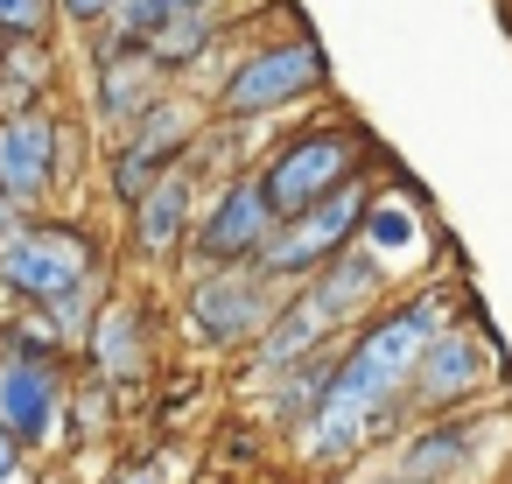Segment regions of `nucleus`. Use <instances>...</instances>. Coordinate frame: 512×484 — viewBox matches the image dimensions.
<instances>
[{
	"instance_id": "f257e3e1",
	"label": "nucleus",
	"mask_w": 512,
	"mask_h": 484,
	"mask_svg": "<svg viewBox=\"0 0 512 484\" xmlns=\"http://www.w3.org/2000/svg\"><path fill=\"white\" fill-rule=\"evenodd\" d=\"M442 330V295H428V302H407V309H393L386 323H372L365 337H358V351L323 379V400H316V456H344L351 442H365V428L393 407V393L414 379V365H421V351H428V337Z\"/></svg>"
},
{
	"instance_id": "f03ea898",
	"label": "nucleus",
	"mask_w": 512,
	"mask_h": 484,
	"mask_svg": "<svg viewBox=\"0 0 512 484\" xmlns=\"http://www.w3.org/2000/svg\"><path fill=\"white\" fill-rule=\"evenodd\" d=\"M0 281L50 309L92 281V239L71 225H15L0 232Z\"/></svg>"
},
{
	"instance_id": "7ed1b4c3",
	"label": "nucleus",
	"mask_w": 512,
	"mask_h": 484,
	"mask_svg": "<svg viewBox=\"0 0 512 484\" xmlns=\"http://www.w3.org/2000/svg\"><path fill=\"white\" fill-rule=\"evenodd\" d=\"M316 85H323V50H316L309 36H295V43H267V50H253V57H239V64L225 71V85H218V113H232V120H260V113L295 106V99L316 92Z\"/></svg>"
},
{
	"instance_id": "20e7f679",
	"label": "nucleus",
	"mask_w": 512,
	"mask_h": 484,
	"mask_svg": "<svg viewBox=\"0 0 512 484\" xmlns=\"http://www.w3.org/2000/svg\"><path fill=\"white\" fill-rule=\"evenodd\" d=\"M358 218H365V190H358V183H337V190H330L323 204H309L302 218H281V232H267V246H260L253 260H260V274H316L323 260H337V253L351 246Z\"/></svg>"
},
{
	"instance_id": "39448f33",
	"label": "nucleus",
	"mask_w": 512,
	"mask_h": 484,
	"mask_svg": "<svg viewBox=\"0 0 512 484\" xmlns=\"http://www.w3.org/2000/svg\"><path fill=\"white\" fill-rule=\"evenodd\" d=\"M351 134H337V127H316V134H302V141H288L281 155H274V169L260 176V197H267V211H274V225L281 218H302L309 204H323L344 176H351Z\"/></svg>"
},
{
	"instance_id": "423d86ee",
	"label": "nucleus",
	"mask_w": 512,
	"mask_h": 484,
	"mask_svg": "<svg viewBox=\"0 0 512 484\" xmlns=\"http://www.w3.org/2000/svg\"><path fill=\"white\" fill-rule=\"evenodd\" d=\"M57 127H50V113H36V106H22V113H8L0 120V197H15V204H36V197H50V183H57Z\"/></svg>"
},
{
	"instance_id": "0eeeda50",
	"label": "nucleus",
	"mask_w": 512,
	"mask_h": 484,
	"mask_svg": "<svg viewBox=\"0 0 512 484\" xmlns=\"http://www.w3.org/2000/svg\"><path fill=\"white\" fill-rule=\"evenodd\" d=\"M267 232H274V211H267L260 183L239 176V183L218 190L211 218L197 225V260H211V267H239V260H253V253L267 246Z\"/></svg>"
},
{
	"instance_id": "6e6552de",
	"label": "nucleus",
	"mask_w": 512,
	"mask_h": 484,
	"mask_svg": "<svg viewBox=\"0 0 512 484\" xmlns=\"http://www.w3.org/2000/svg\"><path fill=\"white\" fill-rule=\"evenodd\" d=\"M267 316H274V302H267L260 281L239 274V267H218V274H204V281L190 288V323H197L211 344H239V337L267 330Z\"/></svg>"
},
{
	"instance_id": "1a4fd4ad",
	"label": "nucleus",
	"mask_w": 512,
	"mask_h": 484,
	"mask_svg": "<svg viewBox=\"0 0 512 484\" xmlns=\"http://www.w3.org/2000/svg\"><path fill=\"white\" fill-rule=\"evenodd\" d=\"M183 141H190V120H183V106H148L141 120H134V141H127V155H120V169H113V190H120V204H134L155 176H169V162L183 155Z\"/></svg>"
},
{
	"instance_id": "9d476101",
	"label": "nucleus",
	"mask_w": 512,
	"mask_h": 484,
	"mask_svg": "<svg viewBox=\"0 0 512 484\" xmlns=\"http://www.w3.org/2000/svg\"><path fill=\"white\" fill-rule=\"evenodd\" d=\"M50 428H57V379H50V365L8 358L0 365V435H8L15 449H29Z\"/></svg>"
},
{
	"instance_id": "9b49d317",
	"label": "nucleus",
	"mask_w": 512,
	"mask_h": 484,
	"mask_svg": "<svg viewBox=\"0 0 512 484\" xmlns=\"http://www.w3.org/2000/svg\"><path fill=\"white\" fill-rule=\"evenodd\" d=\"M372 295H379V267H372L365 253H337V260L316 267V288H309L302 302L323 316V330H337V323H351Z\"/></svg>"
},
{
	"instance_id": "f8f14e48",
	"label": "nucleus",
	"mask_w": 512,
	"mask_h": 484,
	"mask_svg": "<svg viewBox=\"0 0 512 484\" xmlns=\"http://www.w3.org/2000/svg\"><path fill=\"white\" fill-rule=\"evenodd\" d=\"M477 379H484V344H470V337H428V351H421V365H414L421 400L449 407V400L470 393Z\"/></svg>"
},
{
	"instance_id": "ddd939ff",
	"label": "nucleus",
	"mask_w": 512,
	"mask_h": 484,
	"mask_svg": "<svg viewBox=\"0 0 512 484\" xmlns=\"http://www.w3.org/2000/svg\"><path fill=\"white\" fill-rule=\"evenodd\" d=\"M190 225V176H155L141 197H134V232H141V253H169Z\"/></svg>"
},
{
	"instance_id": "4468645a",
	"label": "nucleus",
	"mask_w": 512,
	"mask_h": 484,
	"mask_svg": "<svg viewBox=\"0 0 512 484\" xmlns=\"http://www.w3.org/2000/svg\"><path fill=\"white\" fill-rule=\"evenodd\" d=\"M330 330H323V316L309 309V302H288L281 316H267V337H260V358L274 365V372H288V365H302L316 344H323Z\"/></svg>"
},
{
	"instance_id": "2eb2a0df",
	"label": "nucleus",
	"mask_w": 512,
	"mask_h": 484,
	"mask_svg": "<svg viewBox=\"0 0 512 484\" xmlns=\"http://www.w3.org/2000/svg\"><path fill=\"white\" fill-rule=\"evenodd\" d=\"M463 449H470V428H463V421H442V428L414 435V442L400 449V484H435V477H449V470L463 463Z\"/></svg>"
},
{
	"instance_id": "dca6fc26",
	"label": "nucleus",
	"mask_w": 512,
	"mask_h": 484,
	"mask_svg": "<svg viewBox=\"0 0 512 484\" xmlns=\"http://www.w3.org/2000/svg\"><path fill=\"white\" fill-rule=\"evenodd\" d=\"M183 8H211V0H120V8L106 15L113 22V36L99 43V57H134L169 15H183Z\"/></svg>"
},
{
	"instance_id": "f3484780",
	"label": "nucleus",
	"mask_w": 512,
	"mask_h": 484,
	"mask_svg": "<svg viewBox=\"0 0 512 484\" xmlns=\"http://www.w3.org/2000/svg\"><path fill=\"white\" fill-rule=\"evenodd\" d=\"M99 64H106V78H99L106 120H127V127H134V120L155 106V99H148V78H155V71H148L141 57H99Z\"/></svg>"
},
{
	"instance_id": "a211bd4d",
	"label": "nucleus",
	"mask_w": 512,
	"mask_h": 484,
	"mask_svg": "<svg viewBox=\"0 0 512 484\" xmlns=\"http://www.w3.org/2000/svg\"><path fill=\"white\" fill-rule=\"evenodd\" d=\"M92 358H99L106 379H120V372L141 365V316H134L127 302H113V309L99 316V330H92Z\"/></svg>"
},
{
	"instance_id": "6ab92c4d",
	"label": "nucleus",
	"mask_w": 512,
	"mask_h": 484,
	"mask_svg": "<svg viewBox=\"0 0 512 484\" xmlns=\"http://www.w3.org/2000/svg\"><path fill=\"white\" fill-rule=\"evenodd\" d=\"M358 232H365V246H372V267H379V260H414V239H421V225H414V211H407L400 197H386L379 211H365Z\"/></svg>"
},
{
	"instance_id": "aec40b11",
	"label": "nucleus",
	"mask_w": 512,
	"mask_h": 484,
	"mask_svg": "<svg viewBox=\"0 0 512 484\" xmlns=\"http://www.w3.org/2000/svg\"><path fill=\"white\" fill-rule=\"evenodd\" d=\"M43 22H50V0H0V36L8 43H29Z\"/></svg>"
},
{
	"instance_id": "412c9836",
	"label": "nucleus",
	"mask_w": 512,
	"mask_h": 484,
	"mask_svg": "<svg viewBox=\"0 0 512 484\" xmlns=\"http://www.w3.org/2000/svg\"><path fill=\"white\" fill-rule=\"evenodd\" d=\"M113 8H120V0H57V15H64V22H78V29H92V22H106Z\"/></svg>"
},
{
	"instance_id": "4be33fe9",
	"label": "nucleus",
	"mask_w": 512,
	"mask_h": 484,
	"mask_svg": "<svg viewBox=\"0 0 512 484\" xmlns=\"http://www.w3.org/2000/svg\"><path fill=\"white\" fill-rule=\"evenodd\" d=\"M15 456H22V449H15L8 435H0V484H8V477H15Z\"/></svg>"
},
{
	"instance_id": "5701e85b",
	"label": "nucleus",
	"mask_w": 512,
	"mask_h": 484,
	"mask_svg": "<svg viewBox=\"0 0 512 484\" xmlns=\"http://www.w3.org/2000/svg\"><path fill=\"white\" fill-rule=\"evenodd\" d=\"M15 225H22V204H15V197H0V232H15Z\"/></svg>"
},
{
	"instance_id": "b1692460",
	"label": "nucleus",
	"mask_w": 512,
	"mask_h": 484,
	"mask_svg": "<svg viewBox=\"0 0 512 484\" xmlns=\"http://www.w3.org/2000/svg\"><path fill=\"white\" fill-rule=\"evenodd\" d=\"M120 484H162V477H148V470H134V477H120Z\"/></svg>"
},
{
	"instance_id": "393cba45",
	"label": "nucleus",
	"mask_w": 512,
	"mask_h": 484,
	"mask_svg": "<svg viewBox=\"0 0 512 484\" xmlns=\"http://www.w3.org/2000/svg\"><path fill=\"white\" fill-rule=\"evenodd\" d=\"M393 484H400V477H393Z\"/></svg>"
}]
</instances>
